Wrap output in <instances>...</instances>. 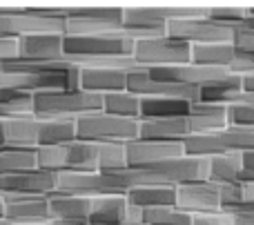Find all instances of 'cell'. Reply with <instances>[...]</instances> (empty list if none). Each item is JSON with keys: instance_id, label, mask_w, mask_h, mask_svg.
Instances as JSON below:
<instances>
[{"instance_id": "obj_1", "label": "cell", "mask_w": 254, "mask_h": 225, "mask_svg": "<svg viewBox=\"0 0 254 225\" xmlns=\"http://www.w3.org/2000/svg\"><path fill=\"white\" fill-rule=\"evenodd\" d=\"M114 194H125L136 185H181L188 181L207 178L205 156H179V159L161 161V163L121 168L114 172H103Z\"/></svg>"}, {"instance_id": "obj_2", "label": "cell", "mask_w": 254, "mask_h": 225, "mask_svg": "<svg viewBox=\"0 0 254 225\" xmlns=\"http://www.w3.org/2000/svg\"><path fill=\"white\" fill-rule=\"evenodd\" d=\"M103 110V96L85 89H52L31 94V114L36 118H78Z\"/></svg>"}, {"instance_id": "obj_3", "label": "cell", "mask_w": 254, "mask_h": 225, "mask_svg": "<svg viewBox=\"0 0 254 225\" xmlns=\"http://www.w3.org/2000/svg\"><path fill=\"white\" fill-rule=\"evenodd\" d=\"M183 150L188 156H205V159L232 152H248L254 150V129L228 125L216 132L190 134L188 138H183Z\"/></svg>"}, {"instance_id": "obj_4", "label": "cell", "mask_w": 254, "mask_h": 225, "mask_svg": "<svg viewBox=\"0 0 254 225\" xmlns=\"http://www.w3.org/2000/svg\"><path fill=\"white\" fill-rule=\"evenodd\" d=\"M138 136V120L107 112H92L76 118V138L89 143H127Z\"/></svg>"}, {"instance_id": "obj_5", "label": "cell", "mask_w": 254, "mask_h": 225, "mask_svg": "<svg viewBox=\"0 0 254 225\" xmlns=\"http://www.w3.org/2000/svg\"><path fill=\"white\" fill-rule=\"evenodd\" d=\"M134 40L125 36H74L65 34L61 62L71 58H110V56H131Z\"/></svg>"}, {"instance_id": "obj_6", "label": "cell", "mask_w": 254, "mask_h": 225, "mask_svg": "<svg viewBox=\"0 0 254 225\" xmlns=\"http://www.w3.org/2000/svg\"><path fill=\"white\" fill-rule=\"evenodd\" d=\"M190 47L185 40L172 38V36H158V38L136 40L131 49V58L143 67H167L190 62Z\"/></svg>"}, {"instance_id": "obj_7", "label": "cell", "mask_w": 254, "mask_h": 225, "mask_svg": "<svg viewBox=\"0 0 254 225\" xmlns=\"http://www.w3.org/2000/svg\"><path fill=\"white\" fill-rule=\"evenodd\" d=\"M237 27L219 22L210 16L203 18H176L165 25V34L172 38L185 40V43H216V40H232Z\"/></svg>"}, {"instance_id": "obj_8", "label": "cell", "mask_w": 254, "mask_h": 225, "mask_svg": "<svg viewBox=\"0 0 254 225\" xmlns=\"http://www.w3.org/2000/svg\"><path fill=\"white\" fill-rule=\"evenodd\" d=\"M58 174L43 168H29L16 174L0 176V194L2 196H49L56 192Z\"/></svg>"}, {"instance_id": "obj_9", "label": "cell", "mask_w": 254, "mask_h": 225, "mask_svg": "<svg viewBox=\"0 0 254 225\" xmlns=\"http://www.w3.org/2000/svg\"><path fill=\"white\" fill-rule=\"evenodd\" d=\"M174 208L185 214H210L221 210V190L219 183L210 178H198L176 185V201Z\"/></svg>"}, {"instance_id": "obj_10", "label": "cell", "mask_w": 254, "mask_h": 225, "mask_svg": "<svg viewBox=\"0 0 254 225\" xmlns=\"http://www.w3.org/2000/svg\"><path fill=\"white\" fill-rule=\"evenodd\" d=\"M127 92L136 94V96H172V98H185L190 103L198 101V87L152 78L147 74V67L127 74Z\"/></svg>"}, {"instance_id": "obj_11", "label": "cell", "mask_w": 254, "mask_h": 225, "mask_svg": "<svg viewBox=\"0 0 254 225\" xmlns=\"http://www.w3.org/2000/svg\"><path fill=\"white\" fill-rule=\"evenodd\" d=\"M125 145V159L129 168L136 165H149L161 163V161L179 159L185 156L183 141H152V138H131L123 143Z\"/></svg>"}, {"instance_id": "obj_12", "label": "cell", "mask_w": 254, "mask_h": 225, "mask_svg": "<svg viewBox=\"0 0 254 225\" xmlns=\"http://www.w3.org/2000/svg\"><path fill=\"white\" fill-rule=\"evenodd\" d=\"M65 34H27L16 38L18 58L27 62H54L63 58Z\"/></svg>"}, {"instance_id": "obj_13", "label": "cell", "mask_w": 254, "mask_h": 225, "mask_svg": "<svg viewBox=\"0 0 254 225\" xmlns=\"http://www.w3.org/2000/svg\"><path fill=\"white\" fill-rule=\"evenodd\" d=\"M49 201V221L58 225H87L92 199L76 194H61L52 192L47 196Z\"/></svg>"}, {"instance_id": "obj_14", "label": "cell", "mask_w": 254, "mask_h": 225, "mask_svg": "<svg viewBox=\"0 0 254 225\" xmlns=\"http://www.w3.org/2000/svg\"><path fill=\"white\" fill-rule=\"evenodd\" d=\"M127 69L119 67H85L78 74V87L92 94H112L127 89Z\"/></svg>"}, {"instance_id": "obj_15", "label": "cell", "mask_w": 254, "mask_h": 225, "mask_svg": "<svg viewBox=\"0 0 254 225\" xmlns=\"http://www.w3.org/2000/svg\"><path fill=\"white\" fill-rule=\"evenodd\" d=\"M4 219L16 223H49L47 196H4Z\"/></svg>"}, {"instance_id": "obj_16", "label": "cell", "mask_w": 254, "mask_h": 225, "mask_svg": "<svg viewBox=\"0 0 254 225\" xmlns=\"http://www.w3.org/2000/svg\"><path fill=\"white\" fill-rule=\"evenodd\" d=\"M188 127L190 134H207L216 129L228 127V105L221 103H203L196 101L190 105L188 112Z\"/></svg>"}, {"instance_id": "obj_17", "label": "cell", "mask_w": 254, "mask_h": 225, "mask_svg": "<svg viewBox=\"0 0 254 225\" xmlns=\"http://www.w3.org/2000/svg\"><path fill=\"white\" fill-rule=\"evenodd\" d=\"M125 223H127L125 194L92 196L87 225H125Z\"/></svg>"}, {"instance_id": "obj_18", "label": "cell", "mask_w": 254, "mask_h": 225, "mask_svg": "<svg viewBox=\"0 0 254 225\" xmlns=\"http://www.w3.org/2000/svg\"><path fill=\"white\" fill-rule=\"evenodd\" d=\"M38 125H40V118H36L34 114L2 118L4 147H36Z\"/></svg>"}, {"instance_id": "obj_19", "label": "cell", "mask_w": 254, "mask_h": 225, "mask_svg": "<svg viewBox=\"0 0 254 225\" xmlns=\"http://www.w3.org/2000/svg\"><path fill=\"white\" fill-rule=\"evenodd\" d=\"M190 136L188 118H143L138 120V138H152V141H183Z\"/></svg>"}, {"instance_id": "obj_20", "label": "cell", "mask_w": 254, "mask_h": 225, "mask_svg": "<svg viewBox=\"0 0 254 225\" xmlns=\"http://www.w3.org/2000/svg\"><path fill=\"white\" fill-rule=\"evenodd\" d=\"M237 47L232 40H216V43H194L190 47V62L205 67H225L228 69L237 58Z\"/></svg>"}, {"instance_id": "obj_21", "label": "cell", "mask_w": 254, "mask_h": 225, "mask_svg": "<svg viewBox=\"0 0 254 225\" xmlns=\"http://www.w3.org/2000/svg\"><path fill=\"white\" fill-rule=\"evenodd\" d=\"M192 103L185 98L172 96H140V116L143 118H176V116H188Z\"/></svg>"}, {"instance_id": "obj_22", "label": "cell", "mask_w": 254, "mask_h": 225, "mask_svg": "<svg viewBox=\"0 0 254 225\" xmlns=\"http://www.w3.org/2000/svg\"><path fill=\"white\" fill-rule=\"evenodd\" d=\"M125 199L131 205H138L140 210L165 208V205H174L176 185H136L125 192Z\"/></svg>"}, {"instance_id": "obj_23", "label": "cell", "mask_w": 254, "mask_h": 225, "mask_svg": "<svg viewBox=\"0 0 254 225\" xmlns=\"http://www.w3.org/2000/svg\"><path fill=\"white\" fill-rule=\"evenodd\" d=\"M71 141H76V118H40L36 147L63 145Z\"/></svg>"}, {"instance_id": "obj_24", "label": "cell", "mask_w": 254, "mask_h": 225, "mask_svg": "<svg viewBox=\"0 0 254 225\" xmlns=\"http://www.w3.org/2000/svg\"><path fill=\"white\" fill-rule=\"evenodd\" d=\"M241 174V152L219 154L207 159V178L214 183H239Z\"/></svg>"}, {"instance_id": "obj_25", "label": "cell", "mask_w": 254, "mask_h": 225, "mask_svg": "<svg viewBox=\"0 0 254 225\" xmlns=\"http://www.w3.org/2000/svg\"><path fill=\"white\" fill-rule=\"evenodd\" d=\"M103 112L121 116V118L138 120V116H140V96L127 92V89H123V92L103 94Z\"/></svg>"}, {"instance_id": "obj_26", "label": "cell", "mask_w": 254, "mask_h": 225, "mask_svg": "<svg viewBox=\"0 0 254 225\" xmlns=\"http://www.w3.org/2000/svg\"><path fill=\"white\" fill-rule=\"evenodd\" d=\"M36 168V147H2L0 150V176Z\"/></svg>"}, {"instance_id": "obj_27", "label": "cell", "mask_w": 254, "mask_h": 225, "mask_svg": "<svg viewBox=\"0 0 254 225\" xmlns=\"http://www.w3.org/2000/svg\"><path fill=\"white\" fill-rule=\"evenodd\" d=\"M123 11L121 7H71L65 9L67 18H83L94 22H112V25H123Z\"/></svg>"}, {"instance_id": "obj_28", "label": "cell", "mask_w": 254, "mask_h": 225, "mask_svg": "<svg viewBox=\"0 0 254 225\" xmlns=\"http://www.w3.org/2000/svg\"><path fill=\"white\" fill-rule=\"evenodd\" d=\"M143 221L152 225H192V214L181 212L174 205L143 210Z\"/></svg>"}, {"instance_id": "obj_29", "label": "cell", "mask_w": 254, "mask_h": 225, "mask_svg": "<svg viewBox=\"0 0 254 225\" xmlns=\"http://www.w3.org/2000/svg\"><path fill=\"white\" fill-rule=\"evenodd\" d=\"M98 150V172H114L127 168L123 143H96Z\"/></svg>"}, {"instance_id": "obj_30", "label": "cell", "mask_w": 254, "mask_h": 225, "mask_svg": "<svg viewBox=\"0 0 254 225\" xmlns=\"http://www.w3.org/2000/svg\"><path fill=\"white\" fill-rule=\"evenodd\" d=\"M207 16L219 20V22H225V25L241 27V25H246L248 9L246 7H219V9H210Z\"/></svg>"}, {"instance_id": "obj_31", "label": "cell", "mask_w": 254, "mask_h": 225, "mask_svg": "<svg viewBox=\"0 0 254 225\" xmlns=\"http://www.w3.org/2000/svg\"><path fill=\"white\" fill-rule=\"evenodd\" d=\"M228 123L234 127L254 129V105H228Z\"/></svg>"}, {"instance_id": "obj_32", "label": "cell", "mask_w": 254, "mask_h": 225, "mask_svg": "<svg viewBox=\"0 0 254 225\" xmlns=\"http://www.w3.org/2000/svg\"><path fill=\"white\" fill-rule=\"evenodd\" d=\"M234 47H237V52L254 54V27L241 25L234 29Z\"/></svg>"}, {"instance_id": "obj_33", "label": "cell", "mask_w": 254, "mask_h": 225, "mask_svg": "<svg viewBox=\"0 0 254 225\" xmlns=\"http://www.w3.org/2000/svg\"><path fill=\"white\" fill-rule=\"evenodd\" d=\"M254 181V150L241 152V174H239V183Z\"/></svg>"}, {"instance_id": "obj_34", "label": "cell", "mask_w": 254, "mask_h": 225, "mask_svg": "<svg viewBox=\"0 0 254 225\" xmlns=\"http://www.w3.org/2000/svg\"><path fill=\"white\" fill-rule=\"evenodd\" d=\"M241 87L246 89V92H254V69L241 74Z\"/></svg>"}, {"instance_id": "obj_35", "label": "cell", "mask_w": 254, "mask_h": 225, "mask_svg": "<svg viewBox=\"0 0 254 225\" xmlns=\"http://www.w3.org/2000/svg\"><path fill=\"white\" fill-rule=\"evenodd\" d=\"M246 25L254 27V9H248V18H246Z\"/></svg>"}, {"instance_id": "obj_36", "label": "cell", "mask_w": 254, "mask_h": 225, "mask_svg": "<svg viewBox=\"0 0 254 225\" xmlns=\"http://www.w3.org/2000/svg\"><path fill=\"white\" fill-rule=\"evenodd\" d=\"M136 225H152V223H145V221H143V223H136Z\"/></svg>"}]
</instances>
